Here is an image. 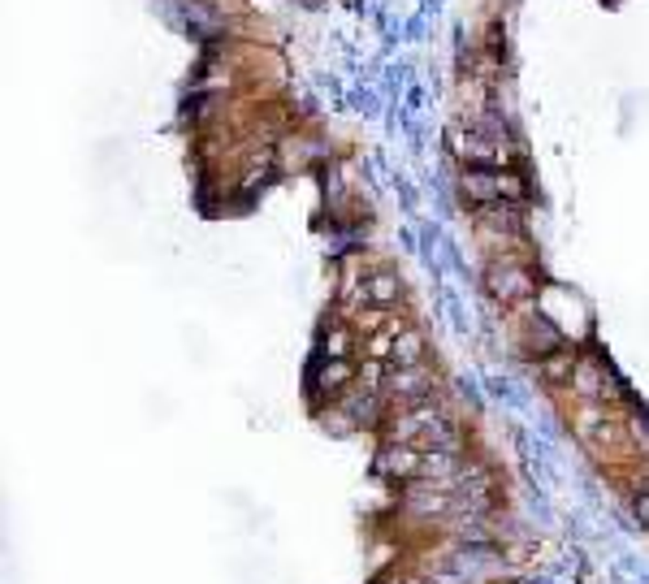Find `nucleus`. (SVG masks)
<instances>
[{
  "label": "nucleus",
  "instance_id": "f257e3e1",
  "mask_svg": "<svg viewBox=\"0 0 649 584\" xmlns=\"http://www.w3.org/2000/svg\"><path fill=\"white\" fill-rule=\"evenodd\" d=\"M464 191L472 195V200H516V195H524V186H519V178H507V173H485V169H472L464 178Z\"/></svg>",
  "mask_w": 649,
  "mask_h": 584
},
{
  "label": "nucleus",
  "instance_id": "f03ea898",
  "mask_svg": "<svg viewBox=\"0 0 649 584\" xmlns=\"http://www.w3.org/2000/svg\"><path fill=\"white\" fill-rule=\"evenodd\" d=\"M571 385H576V394H581V399L611 394V385H606V377H602L598 364H576V368H571Z\"/></svg>",
  "mask_w": 649,
  "mask_h": 584
},
{
  "label": "nucleus",
  "instance_id": "7ed1b4c3",
  "mask_svg": "<svg viewBox=\"0 0 649 584\" xmlns=\"http://www.w3.org/2000/svg\"><path fill=\"white\" fill-rule=\"evenodd\" d=\"M533 286H529V273L524 268H494V295L498 299H524Z\"/></svg>",
  "mask_w": 649,
  "mask_h": 584
},
{
  "label": "nucleus",
  "instance_id": "20e7f679",
  "mask_svg": "<svg viewBox=\"0 0 649 584\" xmlns=\"http://www.w3.org/2000/svg\"><path fill=\"white\" fill-rule=\"evenodd\" d=\"M390 355H394L399 368H416L420 355H424V338H420L416 329H403V334L394 338V350H390Z\"/></svg>",
  "mask_w": 649,
  "mask_h": 584
},
{
  "label": "nucleus",
  "instance_id": "39448f33",
  "mask_svg": "<svg viewBox=\"0 0 649 584\" xmlns=\"http://www.w3.org/2000/svg\"><path fill=\"white\" fill-rule=\"evenodd\" d=\"M420 454L412 451V446H394V451L382 459V472H390V476H416L420 472Z\"/></svg>",
  "mask_w": 649,
  "mask_h": 584
},
{
  "label": "nucleus",
  "instance_id": "423d86ee",
  "mask_svg": "<svg viewBox=\"0 0 649 584\" xmlns=\"http://www.w3.org/2000/svg\"><path fill=\"white\" fill-rule=\"evenodd\" d=\"M394 394H403V399H420V394H424V368H399V372H394Z\"/></svg>",
  "mask_w": 649,
  "mask_h": 584
},
{
  "label": "nucleus",
  "instance_id": "0eeeda50",
  "mask_svg": "<svg viewBox=\"0 0 649 584\" xmlns=\"http://www.w3.org/2000/svg\"><path fill=\"white\" fill-rule=\"evenodd\" d=\"M342 381H351V364H342V360H333L330 368H320V377H317L320 390H338Z\"/></svg>",
  "mask_w": 649,
  "mask_h": 584
},
{
  "label": "nucleus",
  "instance_id": "6e6552de",
  "mask_svg": "<svg viewBox=\"0 0 649 584\" xmlns=\"http://www.w3.org/2000/svg\"><path fill=\"white\" fill-rule=\"evenodd\" d=\"M368 295H372L377 303H394V299H399V282L382 273V277H372V282H368Z\"/></svg>",
  "mask_w": 649,
  "mask_h": 584
},
{
  "label": "nucleus",
  "instance_id": "1a4fd4ad",
  "mask_svg": "<svg viewBox=\"0 0 649 584\" xmlns=\"http://www.w3.org/2000/svg\"><path fill=\"white\" fill-rule=\"evenodd\" d=\"M330 355L333 360H342V355H347V334H342V329H333L330 334Z\"/></svg>",
  "mask_w": 649,
  "mask_h": 584
},
{
  "label": "nucleus",
  "instance_id": "9d476101",
  "mask_svg": "<svg viewBox=\"0 0 649 584\" xmlns=\"http://www.w3.org/2000/svg\"><path fill=\"white\" fill-rule=\"evenodd\" d=\"M636 511H641V519H645V524H649V494H645V498H641V502H636Z\"/></svg>",
  "mask_w": 649,
  "mask_h": 584
}]
</instances>
